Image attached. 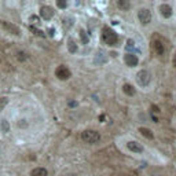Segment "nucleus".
Listing matches in <instances>:
<instances>
[{
    "mask_svg": "<svg viewBox=\"0 0 176 176\" xmlns=\"http://www.w3.org/2000/svg\"><path fill=\"white\" fill-rule=\"evenodd\" d=\"M102 39H103V41L107 46H116L118 36H117L116 32L111 30L109 26H105L103 29H102Z\"/></svg>",
    "mask_w": 176,
    "mask_h": 176,
    "instance_id": "f257e3e1",
    "label": "nucleus"
},
{
    "mask_svg": "<svg viewBox=\"0 0 176 176\" xmlns=\"http://www.w3.org/2000/svg\"><path fill=\"white\" fill-rule=\"evenodd\" d=\"M81 139L84 140V142L87 143H97L99 142V139H101V135H99V132L97 131H92V129H87L84 131V132L81 133Z\"/></svg>",
    "mask_w": 176,
    "mask_h": 176,
    "instance_id": "f03ea898",
    "label": "nucleus"
},
{
    "mask_svg": "<svg viewBox=\"0 0 176 176\" xmlns=\"http://www.w3.org/2000/svg\"><path fill=\"white\" fill-rule=\"evenodd\" d=\"M0 26H2L6 32H7V33L12 34V36H20V34H21L20 28H18L17 25L11 24V22H7V21H0Z\"/></svg>",
    "mask_w": 176,
    "mask_h": 176,
    "instance_id": "7ed1b4c3",
    "label": "nucleus"
},
{
    "mask_svg": "<svg viewBox=\"0 0 176 176\" xmlns=\"http://www.w3.org/2000/svg\"><path fill=\"white\" fill-rule=\"evenodd\" d=\"M136 79H138V83H139V85H142V87H147L150 83V73L147 72V70H140L139 73L136 74Z\"/></svg>",
    "mask_w": 176,
    "mask_h": 176,
    "instance_id": "20e7f679",
    "label": "nucleus"
},
{
    "mask_svg": "<svg viewBox=\"0 0 176 176\" xmlns=\"http://www.w3.org/2000/svg\"><path fill=\"white\" fill-rule=\"evenodd\" d=\"M55 76L58 77L59 80H68L70 76H72V72L69 70L68 66H65V65H61L56 68L55 70Z\"/></svg>",
    "mask_w": 176,
    "mask_h": 176,
    "instance_id": "39448f33",
    "label": "nucleus"
},
{
    "mask_svg": "<svg viewBox=\"0 0 176 176\" xmlns=\"http://www.w3.org/2000/svg\"><path fill=\"white\" fill-rule=\"evenodd\" d=\"M138 17H139V21L143 25H147L151 21V12H150V10H147V8H140L139 12H138Z\"/></svg>",
    "mask_w": 176,
    "mask_h": 176,
    "instance_id": "423d86ee",
    "label": "nucleus"
},
{
    "mask_svg": "<svg viewBox=\"0 0 176 176\" xmlns=\"http://www.w3.org/2000/svg\"><path fill=\"white\" fill-rule=\"evenodd\" d=\"M151 47H153V50H154V52L157 54V55H160V56L164 55V52H165V47H164V44H162L158 39H156V40H153V41H151Z\"/></svg>",
    "mask_w": 176,
    "mask_h": 176,
    "instance_id": "0eeeda50",
    "label": "nucleus"
},
{
    "mask_svg": "<svg viewBox=\"0 0 176 176\" xmlns=\"http://www.w3.org/2000/svg\"><path fill=\"white\" fill-rule=\"evenodd\" d=\"M40 15L43 20L46 21H50L51 18L54 17V10L50 7V6H43V7L40 8Z\"/></svg>",
    "mask_w": 176,
    "mask_h": 176,
    "instance_id": "6e6552de",
    "label": "nucleus"
},
{
    "mask_svg": "<svg viewBox=\"0 0 176 176\" xmlns=\"http://www.w3.org/2000/svg\"><path fill=\"white\" fill-rule=\"evenodd\" d=\"M124 62L127 63V66H129V68H133V66L138 65V62H139V59H138V56L135 54H125L124 55Z\"/></svg>",
    "mask_w": 176,
    "mask_h": 176,
    "instance_id": "1a4fd4ad",
    "label": "nucleus"
},
{
    "mask_svg": "<svg viewBox=\"0 0 176 176\" xmlns=\"http://www.w3.org/2000/svg\"><path fill=\"white\" fill-rule=\"evenodd\" d=\"M127 147L133 153H143V147L139 145L138 142H128L127 143Z\"/></svg>",
    "mask_w": 176,
    "mask_h": 176,
    "instance_id": "9d476101",
    "label": "nucleus"
},
{
    "mask_svg": "<svg viewBox=\"0 0 176 176\" xmlns=\"http://www.w3.org/2000/svg\"><path fill=\"white\" fill-rule=\"evenodd\" d=\"M160 11H161V15L164 18H169L172 15V8H171V6H168V4L160 6Z\"/></svg>",
    "mask_w": 176,
    "mask_h": 176,
    "instance_id": "9b49d317",
    "label": "nucleus"
},
{
    "mask_svg": "<svg viewBox=\"0 0 176 176\" xmlns=\"http://www.w3.org/2000/svg\"><path fill=\"white\" fill-rule=\"evenodd\" d=\"M47 175H48V172H47L46 168H34L30 172V176H47Z\"/></svg>",
    "mask_w": 176,
    "mask_h": 176,
    "instance_id": "f8f14e48",
    "label": "nucleus"
},
{
    "mask_svg": "<svg viewBox=\"0 0 176 176\" xmlns=\"http://www.w3.org/2000/svg\"><path fill=\"white\" fill-rule=\"evenodd\" d=\"M123 91L125 92L128 97H133V95H135V88H133L131 84H124L123 85Z\"/></svg>",
    "mask_w": 176,
    "mask_h": 176,
    "instance_id": "ddd939ff",
    "label": "nucleus"
},
{
    "mask_svg": "<svg viewBox=\"0 0 176 176\" xmlns=\"http://www.w3.org/2000/svg\"><path fill=\"white\" fill-rule=\"evenodd\" d=\"M0 129H2V132H4V133L10 132V123H8L6 118L0 121Z\"/></svg>",
    "mask_w": 176,
    "mask_h": 176,
    "instance_id": "4468645a",
    "label": "nucleus"
},
{
    "mask_svg": "<svg viewBox=\"0 0 176 176\" xmlns=\"http://www.w3.org/2000/svg\"><path fill=\"white\" fill-rule=\"evenodd\" d=\"M139 132L142 133V135L145 136V138H147V139H153V138H154V135H153V132L149 129V128H143V127H142V128L139 129Z\"/></svg>",
    "mask_w": 176,
    "mask_h": 176,
    "instance_id": "2eb2a0df",
    "label": "nucleus"
},
{
    "mask_svg": "<svg viewBox=\"0 0 176 176\" xmlns=\"http://www.w3.org/2000/svg\"><path fill=\"white\" fill-rule=\"evenodd\" d=\"M29 30H30V32H33V34H36V36H40V37H44V36H46L43 30L37 29V28H36V26H33V25H32V26H29Z\"/></svg>",
    "mask_w": 176,
    "mask_h": 176,
    "instance_id": "dca6fc26",
    "label": "nucleus"
},
{
    "mask_svg": "<svg viewBox=\"0 0 176 176\" xmlns=\"http://www.w3.org/2000/svg\"><path fill=\"white\" fill-rule=\"evenodd\" d=\"M68 48H69L70 52H73V54H74L76 51H77V44H76V43H74V41H73L72 39H69V41H68Z\"/></svg>",
    "mask_w": 176,
    "mask_h": 176,
    "instance_id": "f3484780",
    "label": "nucleus"
},
{
    "mask_svg": "<svg viewBox=\"0 0 176 176\" xmlns=\"http://www.w3.org/2000/svg\"><path fill=\"white\" fill-rule=\"evenodd\" d=\"M7 103H8V99L7 98H0V111H2L6 106H7Z\"/></svg>",
    "mask_w": 176,
    "mask_h": 176,
    "instance_id": "a211bd4d",
    "label": "nucleus"
},
{
    "mask_svg": "<svg viewBox=\"0 0 176 176\" xmlns=\"http://www.w3.org/2000/svg\"><path fill=\"white\" fill-rule=\"evenodd\" d=\"M29 21L32 22V24H34V25H39V24H40V20H39V17H36V15H30Z\"/></svg>",
    "mask_w": 176,
    "mask_h": 176,
    "instance_id": "6ab92c4d",
    "label": "nucleus"
},
{
    "mask_svg": "<svg viewBox=\"0 0 176 176\" xmlns=\"http://www.w3.org/2000/svg\"><path fill=\"white\" fill-rule=\"evenodd\" d=\"M80 36H81L83 43H84V44H87V43H88V37H87V34H85V32H84V30H80Z\"/></svg>",
    "mask_w": 176,
    "mask_h": 176,
    "instance_id": "aec40b11",
    "label": "nucleus"
},
{
    "mask_svg": "<svg viewBox=\"0 0 176 176\" xmlns=\"http://www.w3.org/2000/svg\"><path fill=\"white\" fill-rule=\"evenodd\" d=\"M17 58L20 59V61H25V59L28 58V55H26V54H25V52H22V51H20V52L17 54Z\"/></svg>",
    "mask_w": 176,
    "mask_h": 176,
    "instance_id": "412c9836",
    "label": "nucleus"
},
{
    "mask_svg": "<svg viewBox=\"0 0 176 176\" xmlns=\"http://www.w3.org/2000/svg\"><path fill=\"white\" fill-rule=\"evenodd\" d=\"M118 7L124 8V10H128V7H129V4H128L127 2H118Z\"/></svg>",
    "mask_w": 176,
    "mask_h": 176,
    "instance_id": "4be33fe9",
    "label": "nucleus"
},
{
    "mask_svg": "<svg viewBox=\"0 0 176 176\" xmlns=\"http://www.w3.org/2000/svg\"><path fill=\"white\" fill-rule=\"evenodd\" d=\"M56 6L61 7V8H66V6H68V4H66L65 2H61V0H59V2H56Z\"/></svg>",
    "mask_w": 176,
    "mask_h": 176,
    "instance_id": "5701e85b",
    "label": "nucleus"
},
{
    "mask_svg": "<svg viewBox=\"0 0 176 176\" xmlns=\"http://www.w3.org/2000/svg\"><path fill=\"white\" fill-rule=\"evenodd\" d=\"M151 110H154L156 113H160V109H158V106H156V105H151Z\"/></svg>",
    "mask_w": 176,
    "mask_h": 176,
    "instance_id": "b1692460",
    "label": "nucleus"
},
{
    "mask_svg": "<svg viewBox=\"0 0 176 176\" xmlns=\"http://www.w3.org/2000/svg\"><path fill=\"white\" fill-rule=\"evenodd\" d=\"M172 62H174V66L176 68V52L174 54V59H172Z\"/></svg>",
    "mask_w": 176,
    "mask_h": 176,
    "instance_id": "393cba45",
    "label": "nucleus"
},
{
    "mask_svg": "<svg viewBox=\"0 0 176 176\" xmlns=\"http://www.w3.org/2000/svg\"><path fill=\"white\" fill-rule=\"evenodd\" d=\"M48 32H50V36H54V29L51 28V29H48Z\"/></svg>",
    "mask_w": 176,
    "mask_h": 176,
    "instance_id": "a878e982",
    "label": "nucleus"
}]
</instances>
